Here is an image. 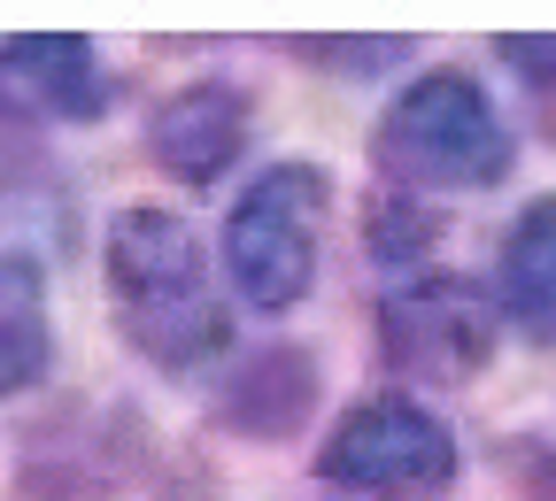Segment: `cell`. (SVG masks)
I'll return each instance as SVG.
<instances>
[{"label": "cell", "instance_id": "cell-1", "mask_svg": "<svg viewBox=\"0 0 556 501\" xmlns=\"http://www.w3.org/2000/svg\"><path fill=\"white\" fill-rule=\"evenodd\" d=\"M109 285H116V317L139 355L155 363H201L225 347V301L208 278V247L186 217L170 208H124L109 224Z\"/></svg>", "mask_w": 556, "mask_h": 501}, {"label": "cell", "instance_id": "cell-2", "mask_svg": "<svg viewBox=\"0 0 556 501\" xmlns=\"http://www.w3.org/2000/svg\"><path fill=\"white\" fill-rule=\"evenodd\" d=\"M379 163L409 185H433V193H471V185H495L510 170V131L495 116L471 78L456 69H433L417 78L387 124H379Z\"/></svg>", "mask_w": 556, "mask_h": 501}, {"label": "cell", "instance_id": "cell-3", "mask_svg": "<svg viewBox=\"0 0 556 501\" xmlns=\"http://www.w3.org/2000/svg\"><path fill=\"white\" fill-rule=\"evenodd\" d=\"M317 240H325V178L287 163L240 193L225 224V270L255 309H294L317 278Z\"/></svg>", "mask_w": 556, "mask_h": 501}, {"label": "cell", "instance_id": "cell-4", "mask_svg": "<svg viewBox=\"0 0 556 501\" xmlns=\"http://www.w3.org/2000/svg\"><path fill=\"white\" fill-rule=\"evenodd\" d=\"M317 471L332 486H356L379 501H409L456 478V440L448 424L426 416L417 401H364L356 416H340V433L325 440Z\"/></svg>", "mask_w": 556, "mask_h": 501}, {"label": "cell", "instance_id": "cell-5", "mask_svg": "<svg viewBox=\"0 0 556 501\" xmlns=\"http://www.w3.org/2000/svg\"><path fill=\"white\" fill-rule=\"evenodd\" d=\"M486 339H495L486 301L456 278H426V285H409V294L387 301V355L409 363V371L456 378V371L486 363Z\"/></svg>", "mask_w": 556, "mask_h": 501}, {"label": "cell", "instance_id": "cell-6", "mask_svg": "<svg viewBox=\"0 0 556 501\" xmlns=\"http://www.w3.org/2000/svg\"><path fill=\"white\" fill-rule=\"evenodd\" d=\"M0 108L16 116H101L109 108V78L86 39L70 31H24L0 39Z\"/></svg>", "mask_w": 556, "mask_h": 501}, {"label": "cell", "instance_id": "cell-7", "mask_svg": "<svg viewBox=\"0 0 556 501\" xmlns=\"http://www.w3.org/2000/svg\"><path fill=\"white\" fill-rule=\"evenodd\" d=\"M148 147L170 178L186 185H208L217 170H232V155L248 147V101L232 86H186L155 108L148 124Z\"/></svg>", "mask_w": 556, "mask_h": 501}, {"label": "cell", "instance_id": "cell-8", "mask_svg": "<svg viewBox=\"0 0 556 501\" xmlns=\"http://www.w3.org/2000/svg\"><path fill=\"white\" fill-rule=\"evenodd\" d=\"M503 309L533 339H556V193L533 201L503 240Z\"/></svg>", "mask_w": 556, "mask_h": 501}, {"label": "cell", "instance_id": "cell-9", "mask_svg": "<svg viewBox=\"0 0 556 501\" xmlns=\"http://www.w3.org/2000/svg\"><path fill=\"white\" fill-rule=\"evenodd\" d=\"M47 301H39V270L31 262H0V401L47 378Z\"/></svg>", "mask_w": 556, "mask_h": 501}, {"label": "cell", "instance_id": "cell-10", "mask_svg": "<svg viewBox=\"0 0 556 501\" xmlns=\"http://www.w3.org/2000/svg\"><path fill=\"white\" fill-rule=\"evenodd\" d=\"M495 54H503V62H518V69H526V78H541V86H556V39H548V31H526V39L510 31V39H495Z\"/></svg>", "mask_w": 556, "mask_h": 501}]
</instances>
